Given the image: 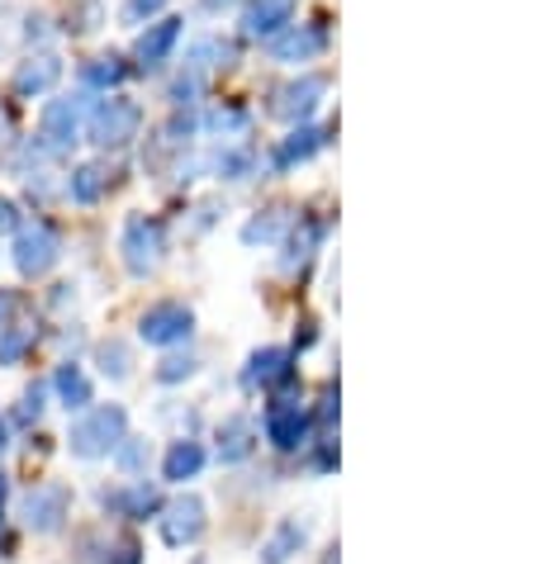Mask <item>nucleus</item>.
Returning <instances> with one entry per match:
<instances>
[{
    "mask_svg": "<svg viewBox=\"0 0 536 564\" xmlns=\"http://www.w3.org/2000/svg\"><path fill=\"white\" fill-rule=\"evenodd\" d=\"M124 437V413L119 408H100L85 423L71 427V451L77 456H105L114 441Z\"/></svg>",
    "mask_w": 536,
    "mask_h": 564,
    "instance_id": "1",
    "label": "nucleus"
},
{
    "mask_svg": "<svg viewBox=\"0 0 536 564\" xmlns=\"http://www.w3.org/2000/svg\"><path fill=\"white\" fill-rule=\"evenodd\" d=\"M138 124H142L138 105H128V100H105L91 119V138L100 148H124V142L138 134Z\"/></svg>",
    "mask_w": 536,
    "mask_h": 564,
    "instance_id": "2",
    "label": "nucleus"
},
{
    "mask_svg": "<svg viewBox=\"0 0 536 564\" xmlns=\"http://www.w3.org/2000/svg\"><path fill=\"white\" fill-rule=\"evenodd\" d=\"M53 262H57V238L43 223L24 228V233L14 238V266H20L24 276H43Z\"/></svg>",
    "mask_w": 536,
    "mask_h": 564,
    "instance_id": "3",
    "label": "nucleus"
},
{
    "mask_svg": "<svg viewBox=\"0 0 536 564\" xmlns=\"http://www.w3.org/2000/svg\"><path fill=\"white\" fill-rule=\"evenodd\" d=\"M81 119H85L81 100H53V105L43 110V138H48V148H71L81 134Z\"/></svg>",
    "mask_w": 536,
    "mask_h": 564,
    "instance_id": "4",
    "label": "nucleus"
},
{
    "mask_svg": "<svg viewBox=\"0 0 536 564\" xmlns=\"http://www.w3.org/2000/svg\"><path fill=\"white\" fill-rule=\"evenodd\" d=\"M124 252H128V266L138 271H148L157 266V256H162V223L157 219H134L128 223V233H124Z\"/></svg>",
    "mask_w": 536,
    "mask_h": 564,
    "instance_id": "5",
    "label": "nucleus"
},
{
    "mask_svg": "<svg viewBox=\"0 0 536 564\" xmlns=\"http://www.w3.org/2000/svg\"><path fill=\"white\" fill-rule=\"evenodd\" d=\"M185 332H191V313L181 309V303H157V309L142 318V337L167 346V342H181Z\"/></svg>",
    "mask_w": 536,
    "mask_h": 564,
    "instance_id": "6",
    "label": "nucleus"
},
{
    "mask_svg": "<svg viewBox=\"0 0 536 564\" xmlns=\"http://www.w3.org/2000/svg\"><path fill=\"white\" fill-rule=\"evenodd\" d=\"M199 531H205V508H199L195 498H181L176 508L167 513V522H162V537L171 545H185V541H195Z\"/></svg>",
    "mask_w": 536,
    "mask_h": 564,
    "instance_id": "7",
    "label": "nucleus"
},
{
    "mask_svg": "<svg viewBox=\"0 0 536 564\" xmlns=\"http://www.w3.org/2000/svg\"><path fill=\"white\" fill-rule=\"evenodd\" d=\"M318 48H323V28H313V24H295L289 34H281L271 43V53L281 57V62H304V57H313Z\"/></svg>",
    "mask_w": 536,
    "mask_h": 564,
    "instance_id": "8",
    "label": "nucleus"
},
{
    "mask_svg": "<svg viewBox=\"0 0 536 564\" xmlns=\"http://www.w3.org/2000/svg\"><path fill=\"white\" fill-rule=\"evenodd\" d=\"M57 77H62L57 57H48V53H43V57H28V62L14 71V91H20V95H43Z\"/></svg>",
    "mask_w": 536,
    "mask_h": 564,
    "instance_id": "9",
    "label": "nucleus"
},
{
    "mask_svg": "<svg viewBox=\"0 0 536 564\" xmlns=\"http://www.w3.org/2000/svg\"><path fill=\"white\" fill-rule=\"evenodd\" d=\"M176 38H181V20H157L148 34H142L138 43V57H142V67H157V62H167V53L176 48Z\"/></svg>",
    "mask_w": 536,
    "mask_h": 564,
    "instance_id": "10",
    "label": "nucleus"
},
{
    "mask_svg": "<svg viewBox=\"0 0 536 564\" xmlns=\"http://www.w3.org/2000/svg\"><path fill=\"white\" fill-rule=\"evenodd\" d=\"M242 24H248V34H275L289 24V0H252Z\"/></svg>",
    "mask_w": 536,
    "mask_h": 564,
    "instance_id": "11",
    "label": "nucleus"
},
{
    "mask_svg": "<svg viewBox=\"0 0 536 564\" xmlns=\"http://www.w3.org/2000/svg\"><path fill=\"white\" fill-rule=\"evenodd\" d=\"M62 503H67L62 488H43V494H28L24 513H28V522H34L38 531H53L57 517H62Z\"/></svg>",
    "mask_w": 536,
    "mask_h": 564,
    "instance_id": "12",
    "label": "nucleus"
},
{
    "mask_svg": "<svg viewBox=\"0 0 536 564\" xmlns=\"http://www.w3.org/2000/svg\"><path fill=\"white\" fill-rule=\"evenodd\" d=\"M318 95H323V81L309 77V81H299V85H285L281 105H275V110H281V114H304V110H313Z\"/></svg>",
    "mask_w": 536,
    "mask_h": 564,
    "instance_id": "13",
    "label": "nucleus"
},
{
    "mask_svg": "<svg viewBox=\"0 0 536 564\" xmlns=\"http://www.w3.org/2000/svg\"><path fill=\"white\" fill-rule=\"evenodd\" d=\"M100 195H105V171H100V166H81L77 176H71V199H81V205H95Z\"/></svg>",
    "mask_w": 536,
    "mask_h": 564,
    "instance_id": "14",
    "label": "nucleus"
},
{
    "mask_svg": "<svg viewBox=\"0 0 536 564\" xmlns=\"http://www.w3.org/2000/svg\"><path fill=\"white\" fill-rule=\"evenodd\" d=\"M57 389H62L67 408H85V403H91V384H85V375L77 366H62V375H57Z\"/></svg>",
    "mask_w": 536,
    "mask_h": 564,
    "instance_id": "15",
    "label": "nucleus"
},
{
    "mask_svg": "<svg viewBox=\"0 0 536 564\" xmlns=\"http://www.w3.org/2000/svg\"><path fill=\"white\" fill-rule=\"evenodd\" d=\"M199 446L195 441H185V446H176V451L167 456V480H185V474H195L199 470Z\"/></svg>",
    "mask_w": 536,
    "mask_h": 564,
    "instance_id": "16",
    "label": "nucleus"
},
{
    "mask_svg": "<svg viewBox=\"0 0 536 564\" xmlns=\"http://www.w3.org/2000/svg\"><path fill=\"white\" fill-rule=\"evenodd\" d=\"M128 77V67L119 62V57H95L91 67H85V81L91 85H119Z\"/></svg>",
    "mask_w": 536,
    "mask_h": 564,
    "instance_id": "17",
    "label": "nucleus"
},
{
    "mask_svg": "<svg viewBox=\"0 0 536 564\" xmlns=\"http://www.w3.org/2000/svg\"><path fill=\"white\" fill-rule=\"evenodd\" d=\"M313 148H318V134H313V128H304V134H295V138L285 142L275 162H281V166H289V162H299V157H309Z\"/></svg>",
    "mask_w": 536,
    "mask_h": 564,
    "instance_id": "18",
    "label": "nucleus"
},
{
    "mask_svg": "<svg viewBox=\"0 0 536 564\" xmlns=\"http://www.w3.org/2000/svg\"><path fill=\"white\" fill-rule=\"evenodd\" d=\"M162 5H167V0H128V5H124V20H128V24H142V20H152V14L162 10Z\"/></svg>",
    "mask_w": 536,
    "mask_h": 564,
    "instance_id": "19",
    "label": "nucleus"
},
{
    "mask_svg": "<svg viewBox=\"0 0 536 564\" xmlns=\"http://www.w3.org/2000/svg\"><path fill=\"white\" fill-rule=\"evenodd\" d=\"M24 346H28V332H5V342H0V360H5V366H14Z\"/></svg>",
    "mask_w": 536,
    "mask_h": 564,
    "instance_id": "20",
    "label": "nucleus"
},
{
    "mask_svg": "<svg viewBox=\"0 0 536 564\" xmlns=\"http://www.w3.org/2000/svg\"><path fill=\"white\" fill-rule=\"evenodd\" d=\"M10 228H14V205L10 199H0V233H10Z\"/></svg>",
    "mask_w": 536,
    "mask_h": 564,
    "instance_id": "21",
    "label": "nucleus"
},
{
    "mask_svg": "<svg viewBox=\"0 0 536 564\" xmlns=\"http://www.w3.org/2000/svg\"><path fill=\"white\" fill-rule=\"evenodd\" d=\"M5 313H10V299H5V295H0V318H5Z\"/></svg>",
    "mask_w": 536,
    "mask_h": 564,
    "instance_id": "22",
    "label": "nucleus"
},
{
    "mask_svg": "<svg viewBox=\"0 0 536 564\" xmlns=\"http://www.w3.org/2000/svg\"><path fill=\"white\" fill-rule=\"evenodd\" d=\"M0 451H5V423H0Z\"/></svg>",
    "mask_w": 536,
    "mask_h": 564,
    "instance_id": "23",
    "label": "nucleus"
},
{
    "mask_svg": "<svg viewBox=\"0 0 536 564\" xmlns=\"http://www.w3.org/2000/svg\"><path fill=\"white\" fill-rule=\"evenodd\" d=\"M0 494H5V480H0Z\"/></svg>",
    "mask_w": 536,
    "mask_h": 564,
    "instance_id": "24",
    "label": "nucleus"
}]
</instances>
